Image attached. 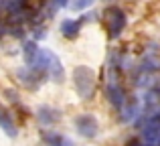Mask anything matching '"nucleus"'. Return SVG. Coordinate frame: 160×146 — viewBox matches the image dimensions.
<instances>
[{
    "label": "nucleus",
    "instance_id": "f03ea898",
    "mask_svg": "<svg viewBox=\"0 0 160 146\" xmlns=\"http://www.w3.org/2000/svg\"><path fill=\"white\" fill-rule=\"evenodd\" d=\"M73 81L75 89L83 99H91L95 93V73L85 65H77L73 71Z\"/></svg>",
    "mask_w": 160,
    "mask_h": 146
},
{
    "label": "nucleus",
    "instance_id": "20e7f679",
    "mask_svg": "<svg viewBox=\"0 0 160 146\" xmlns=\"http://www.w3.org/2000/svg\"><path fill=\"white\" fill-rule=\"evenodd\" d=\"M75 128H77L79 136L83 138H95L98 136V120L91 114H81L75 118Z\"/></svg>",
    "mask_w": 160,
    "mask_h": 146
},
{
    "label": "nucleus",
    "instance_id": "423d86ee",
    "mask_svg": "<svg viewBox=\"0 0 160 146\" xmlns=\"http://www.w3.org/2000/svg\"><path fill=\"white\" fill-rule=\"evenodd\" d=\"M16 75H18V79L22 81V85L28 87V89H37V87L41 85V81H43V77H45V73L39 71V69H35V67H24Z\"/></svg>",
    "mask_w": 160,
    "mask_h": 146
},
{
    "label": "nucleus",
    "instance_id": "9d476101",
    "mask_svg": "<svg viewBox=\"0 0 160 146\" xmlns=\"http://www.w3.org/2000/svg\"><path fill=\"white\" fill-rule=\"evenodd\" d=\"M22 57H24L27 67H35L37 61H39V57H41L39 45H37L35 41H27V43H24V49H22Z\"/></svg>",
    "mask_w": 160,
    "mask_h": 146
},
{
    "label": "nucleus",
    "instance_id": "ddd939ff",
    "mask_svg": "<svg viewBox=\"0 0 160 146\" xmlns=\"http://www.w3.org/2000/svg\"><path fill=\"white\" fill-rule=\"evenodd\" d=\"M91 4H93V0H69V6L73 8V10H85Z\"/></svg>",
    "mask_w": 160,
    "mask_h": 146
},
{
    "label": "nucleus",
    "instance_id": "4468645a",
    "mask_svg": "<svg viewBox=\"0 0 160 146\" xmlns=\"http://www.w3.org/2000/svg\"><path fill=\"white\" fill-rule=\"evenodd\" d=\"M51 6H53V10L65 8V6H69V0H51Z\"/></svg>",
    "mask_w": 160,
    "mask_h": 146
},
{
    "label": "nucleus",
    "instance_id": "7ed1b4c3",
    "mask_svg": "<svg viewBox=\"0 0 160 146\" xmlns=\"http://www.w3.org/2000/svg\"><path fill=\"white\" fill-rule=\"evenodd\" d=\"M126 12L120 6H109L106 10V24H108V37L109 39H118L126 28Z\"/></svg>",
    "mask_w": 160,
    "mask_h": 146
},
{
    "label": "nucleus",
    "instance_id": "39448f33",
    "mask_svg": "<svg viewBox=\"0 0 160 146\" xmlns=\"http://www.w3.org/2000/svg\"><path fill=\"white\" fill-rule=\"evenodd\" d=\"M140 140L146 146H160V120H146Z\"/></svg>",
    "mask_w": 160,
    "mask_h": 146
},
{
    "label": "nucleus",
    "instance_id": "9b49d317",
    "mask_svg": "<svg viewBox=\"0 0 160 146\" xmlns=\"http://www.w3.org/2000/svg\"><path fill=\"white\" fill-rule=\"evenodd\" d=\"M79 31H81V20L67 18V20H63V23H61V33H63L65 39H77Z\"/></svg>",
    "mask_w": 160,
    "mask_h": 146
},
{
    "label": "nucleus",
    "instance_id": "f257e3e1",
    "mask_svg": "<svg viewBox=\"0 0 160 146\" xmlns=\"http://www.w3.org/2000/svg\"><path fill=\"white\" fill-rule=\"evenodd\" d=\"M35 69H39V71H43L45 75H49V77L57 83H61L63 77H65V69H63L59 57L55 55L53 51H49V49H41V57H39V61H37Z\"/></svg>",
    "mask_w": 160,
    "mask_h": 146
},
{
    "label": "nucleus",
    "instance_id": "f8f14e48",
    "mask_svg": "<svg viewBox=\"0 0 160 146\" xmlns=\"http://www.w3.org/2000/svg\"><path fill=\"white\" fill-rule=\"evenodd\" d=\"M43 140L49 146H71L61 134H57V132H45V134H43Z\"/></svg>",
    "mask_w": 160,
    "mask_h": 146
},
{
    "label": "nucleus",
    "instance_id": "1a4fd4ad",
    "mask_svg": "<svg viewBox=\"0 0 160 146\" xmlns=\"http://www.w3.org/2000/svg\"><path fill=\"white\" fill-rule=\"evenodd\" d=\"M0 128L4 130V134L10 136V138H16L18 136V130H16V124L12 120V114L4 108H0Z\"/></svg>",
    "mask_w": 160,
    "mask_h": 146
},
{
    "label": "nucleus",
    "instance_id": "0eeeda50",
    "mask_svg": "<svg viewBox=\"0 0 160 146\" xmlns=\"http://www.w3.org/2000/svg\"><path fill=\"white\" fill-rule=\"evenodd\" d=\"M37 120H39L43 126H53V124H57L59 120H61V112L51 108V106H41L39 110H37Z\"/></svg>",
    "mask_w": 160,
    "mask_h": 146
},
{
    "label": "nucleus",
    "instance_id": "6e6552de",
    "mask_svg": "<svg viewBox=\"0 0 160 146\" xmlns=\"http://www.w3.org/2000/svg\"><path fill=\"white\" fill-rule=\"evenodd\" d=\"M140 102H138L136 98H128L124 103V108H122V122H132V120H136L138 116H140Z\"/></svg>",
    "mask_w": 160,
    "mask_h": 146
}]
</instances>
